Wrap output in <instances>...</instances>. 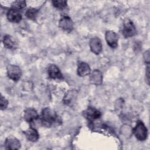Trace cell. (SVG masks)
<instances>
[{
    "instance_id": "cell-1",
    "label": "cell",
    "mask_w": 150,
    "mask_h": 150,
    "mask_svg": "<svg viewBox=\"0 0 150 150\" xmlns=\"http://www.w3.org/2000/svg\"><path fill=\"white\" fill-rule=\"evenodd\" d=\"M40 122L42 125L45 127H52V125L58 124L60 120L56 112L50 108H45L41 114Z\"/></svg>"
},
{
    "instance_id": "cell-2",
    "label": "cell",
    "mask_w": 150,
    "mask_h": 150,
    "mask_svg": "<svg viewBox=\"0 0 150 150\" xmlns=\"http://www.w3.org/2000/svg\"><path fill=\"white\" fill-rule=\"evenodd\" d=\"M135 137L139 141H144L147 138L148 130L143 122L138 121L133 129Z\"/></svg>"
},
{
    "instance_id": "cell-3",
    "label": "cell",
    "mask_w": 150,
    "mask_h": 150,
    "mask_svg": "<svg viewBox=\"0 0 150 150\" xmlns=\"http://www.w3.org/2000/svg\"><path fill=\"white\" fill-rule=\"evenodd\" d=\"M122 34L125 38H129L134 36L136 33V29L132 22L129 19H127L124 22Z\"/></svg>"
},
{
    "instance_id": "cell-4",
    "label": "cell",
    "mask_w": 150,
    "mask_h": 150,
    "mask_svg": "<svg viewBox=\"0 0 150 150\" xmlns=\"http://www.w3.org/2000/svg\"><path fill=\"white\" fill-rule=\"evenodd\" d=\"M7 74L9 79L16 81L20 79L22 75V71L18 66L9 64L7 66Z\"/></svg>"
},
{
    "instance_id": "cell-5",
    "label": "cell",
    "mask_w": 150,
    "mask_h": 150,
    "mask_svg": "<svg viewBox=\"0 0 150 150\" xmlns=\"http://www.w3.org/2000/svg\"><path fill=\"white\" fill-rule=\"evenodd\" d=\"M59 26V28H61L63 30L70 33L73 29L74 23L70 17L67 16H64L60 18Z\"/></svg>"
},
{
    "instance_id": "cell-6",
    "label": "cell",
    "mask_w": 150,
    "mask_h": 150,
    "mask_svg": "<svg viewBox=\"0 0 150 150\" xmlns=\"http://www.w3.org/2000/svg\"><path fill=\"white\" fill-rule=\"evenodd\" d=\"M105 38L108 46L111 48H115L118 46V35L112 30H108L105 32Z\"/></svg>"
},
{
    "instance_id": "cell-7",
    "label": "cell",
    "mask_w": 150,
    "mask_h": 150,
    "mask_svg": "<svg viewBox=\"0 0 150 150\" xmlns=\"http://www.w3.org/2000/svg\"><path fill=\"white\" fill-rule=\"evenodd\" d=\"M84 116L90 121H93L98 120L101 116V112L93 107H88L84 112Z\"/></svg>"
},
{
    "instance_id": "cell-8",
    "label": "cell",
    "mask_w": 150,
    "mask_h": 150,
    "mask_svg": "<svg viewBox=\"0 0 150 150\" xmlns=\"http://www.w3.org/2000/svg\"><path fill=\"white\" fill-rule=\"evenodd\" d=\"M89 45L91 52L96 54H100L102 50V43L98 38H91L90 40Z\"/></svg>"
},
{
    "instance_id": "cell-9",
    "label": "cell",
    "mask_w": 150,
    "mask_h": 150,
    "mask_svg": "<svg viewBox=\"0 0 150 150\" xmlns=\"http://www.w3.org/2000/svg\"><path fill=\"white\" fill-rule=\"evenodd\" d=\"M47 73L49 76L53 79H62L63 74L59 67L54 64H50L47 67Z\"/></svg>"
},
{
    "instance_id": "cell-10",
    "label": "cell",
    "mask_w": 150,
    "mask_h": 150,
    "mask_svg": "<svg viewBox=\"0 0 150 150\" xmlns=\"http://www.w3.org/2000/svg\"><path fill=\"white\" fill-rule=\"evenodd\" d=\"M5 148L7 149L15 150L21 148V143L15 137H9L7 138L5 142Z\"/></svg>"
},
{
    "instance_id": "cell-11",
    "label": "cell",
    "mask_w": 150,
    "mask_h": 150,
    "mask_svg": "<svg viewBox=\"0 0 150 150\" xmlns=\"http://www.w3.org/2000/svg\"><path fill=\"white\" fill-rule=\"evenodd\" d=\"M7 18L10 22L19 23L22 19V15L19 10L12 8L7 12Z\"/></svg>"
},
{
    "instance_id": "cell-12",
    "label": "cell",
    "mask_w": 150,
    "mask_h": 150,
    "mask_svg": "<svg viewBox=\"0 0 150 150\" xmlns=\"http://www.w3.org/2000/svg\"><path fill=\"white\" fill-rule=\"evenodd\" d=\"M37 111L32 108H28L24 112L23 118L29 123H32L38 118Z\"/></svg>"
},
{
    "instance_id": "cell-13",
    "label": "cell",
    "mask_w": 150,
    "mask_h": 150,
    "mask_svg": "<svg viewBox=\"0 0 150 150\" xmlns=\"http://www.w3.org/2000/svg\"><path fill=\"white\" fill-rule=\"evenodd\" d=\"M23 132L26 139L30 142H36L39 139L38 132L34 128L30 127Z\"/></svg>"
},
{
    "instance_id": "cell-14",
    "label": "cell",
    "mask_w": 150,
    "mask_h": 150,
    "mask_svg": "<svg viewBox=\"0 0 150 150\" xmlns=\"http://www.w3.org/2000/svg\"><path fill=\"white\" fill-rule=\"evenodd\" d=\"M91 72V69L89 65L85 62L79 63L77 67V74L79 76L83 77L89 74Z\"/></svg>"
},
{
    "instance_id": "cell-15",
    "label": "cell",
    "mask_w": 150,
    "mask_h": 150,
    "mask_svg": "<svg viewBox=\"0 0 150 150\" xmlns=\"http://www.w3.org/2000/svg\"><path fill=\"white\" fill-rule=\"evenodd\" d=\"M90 80L91 83L95 85L101 84L103 80L102 73L98 70H94L91 74Z\"/></svg>"
},
{
    "instance_id": "cell-16",
    "label": "cell",
    "mask_w": 150,
    "mask_h": 150,
    "mask_svg": "<svg viewBox=\"0 0 150 150\" xmlns=\"http://www.w3.org/2000/svg\"><path fill=\"white\" fill-rule=\"evenodd\" d=\"M3 43L4 46L9 49H15L16 47V44L10 35H5L4 37Z\"/></svg>"
},
{
    "instance_id": "cell-17",
    "label": "cell",
    "mask_w": 150,
    "mask_h": 150,
    "mask_svg": "<svg viewBox=\"0 0 150 150\" xmlns=\"http://www.w3.org/2000/svg\"><path fill=\"white\" fill-rule=\"evenodd\" d=\"M38 13V10L36 8H29L27 9L25 13L26 16L31 20H34L36 19Z\"/></svg>"
},
{
    "instance_id": "cell-18",
    "label": "cell",
    "mask_w": 150,
    "mask_h": 150,
    "mask_svg": "<svg viewBox=\"0 0 150 150\" xmlns=\"http://www.w3.org/2000/svg\"><path fill=\"white\" fill-rule=\"evenodd\" d=\"M26 5V1H16L12 4V6L13 8L16 9L18 10L24 8Z\"/></svg>"
},
{
    "instance_id": "cell-19",
    "label": "cell",
    "mask_w": 150,
    "mask_h": 150,
    "mask_svg": "<svg viewBox=\"0 0 150 150\" xmlns=\"http://www.w3.org/2000/svg\"><path fill=\"white\" fill-rule=\"evenodd\" d=\"M53 5L59 9H63L67 6V2L66 1H53Z\"/></svg>"
},
{
    "instance_id": "cell-20",
    "label": "cell",
    "mask_w": 150,
    "mask_h": 150,
    "mask_svg": "<svg viewBox=\"0 0 150 150\" xmlns=\"http://www.w3.org/2000/svg\"><path fill=\"white\" fill-rule=\"evenodd\" d=\"M8 105V101L5 97H4L2 96H1V101H0V106H1V110H3L6 108L7 106Z\"/></svg>"
},
{
    "instance_id": "cell-21",
    "label": "cell",
    "mask_w": 150,
    "mask_h": 150,
    "mask_svg": "<svg viewBox=\"0 0 150 150\" xmlns=\"http://www.w3.org/2000/svg\"><path fill=\"white\" fill-rule=\"evenodd\" d=\"M146 80H147V83L148 84H149V64H147V67L146 69Z\"/></svg>"
},
{
    "instance_id": "cell-22",
    "label": "cell",
    "mask_w": 150,
    "mask_h": 150,
    "mask_svg": "<svg viewBox=\"0 0 150 150\" xmlns=\"http://www.w3.org/2000/svg\"><path fill=\"white\" fill-rule=\"evenodd\" d=\"M145 60L146 62L148 63V64H149V50H147L145 52Z\"/></svg>"
}]
</instances>
